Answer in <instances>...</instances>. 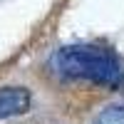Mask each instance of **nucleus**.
<instances>
[{
    "label": "nucleus",
    "mask_w": 124,
    "mask_h": 124,
    "mask_svg": "<svg viewBox=\"0 0 124 124\" xmlns=\"http://www.w3.org/2000/svg\"><path fill=\"white\" fill-rule=\"evenodd\" d=\"M47 67L57 77L89 79L107 87H119L124 82L122 60L107 47L99 45H67L52 52Z\"/></svg>",
    "instance_id": "obj_1"
},
{
    "label": "nucleus",
    "mask_w": 124,
    "mask_h": 124,
    "mask_svg": "<svg viewBox=\"0 0 124 124\" xmlns=\"http://www.w3.org/2000/svg\"><path fill=\"white\" fill-rule=\"evenodd\" d=\"M30 109V92L25 87H5L0 89V119L25 114Z\"/></svg>",
    "instance_id": "obj_2"
},
{
    "label": "nucleus",
    "mask_w": 124,
    "mask_h": 124,
    "mask_svg": "<svg viewBox=\"0 0 124 124\" xmlns=\"http://www.w3.org/2000/svg\"><path fill=\"white\" fill-rule=\"evenodd\" d=\"M94 124H124V107H109L94 119Z\"/></svg>",
    "instance_id": "obj_3"
}]
</instances>
